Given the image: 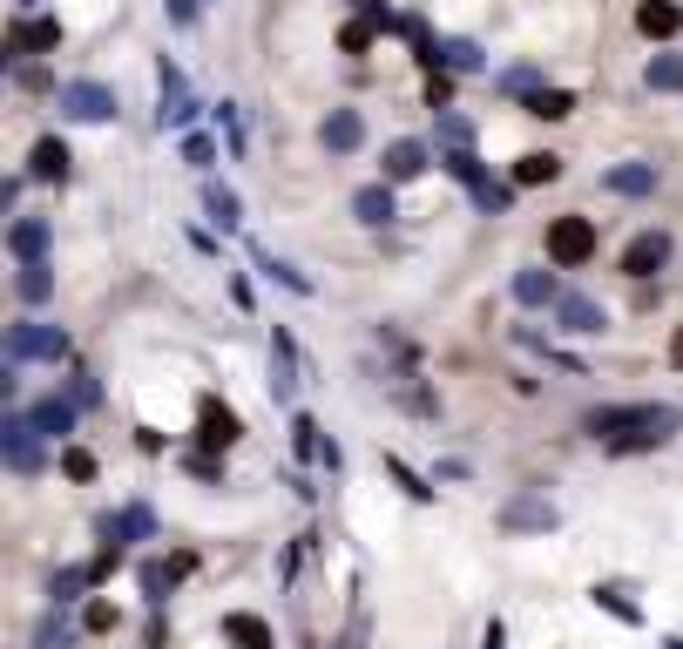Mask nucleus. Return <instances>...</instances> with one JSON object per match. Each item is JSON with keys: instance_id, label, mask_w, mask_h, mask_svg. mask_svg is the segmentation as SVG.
<instances>
[{"instance_id": "21", "label": "nucleus", "mask_w": 683, "mask_h": 649, "mask_svg": "<svg viewBox=\"0 0 683 649\" xmlns=\"http://www.w3.org/2000/svg\"><path fill=\"white\" fill-rule=\"evenodd\" d=\"M514 298L521 305H561V284H555V271H514Z\"/></svg>"}, {"instance_id": "7", "label": "nucleus", "mask_w": 683, "mask_h": 649, "mask_svg": "<svg viewBox=\"0 0 683 649\" xmlns=\"http://www.w3.org/2000/svg\"><path fill=\"white\" fill-rule=\"evenodd\" d=\"M670 264V230H642L629 237V251H623V277H657Z\"/></svg>"}, {"instance_id": "32", "label": "nucleus", "mask_w": 683, "mask_h": 649, "mask_svg": "<svg viewBox=\"0 0 683 649\" xmlns=\"http://www.w3.org/2000/svg\"><path fill=\"white\" fill-rule=\"evenodd\" d=\"M21 298L27 305H48L55 298V271L48 264H21Z\"/></svg>"}, {"instance_id": "22", "label": "nucleus", "mask_w": 683, "mask_h": 649, "mask_svg": "<svg viewBox=\"0 0 683 649\" xmlns=\"http://www.w3.org/2000/svg\"><path fill=\"white\" fill-rule=\"evenodd\" d=\"M27 177H42V183L68 177V143H61V136H42V143H34V162H27Z\"/></svg>"}, {"instance_id": "33", "label": "nucleus", "mask_w": 683, "mask_h": 649, "mask_svg": "<svg viewBox=\"0 0 683 649\" xmlns=\"http://www.w3.org/2000/svg\"><path fill=\"white\" fill-rule=\"evenodd\" d=\"M34 649H75V629L61 616H42V623H34Z\"/></svg>"}, {"instance_id": "37", "label": "nucleus", "mask_w": 683, "mask_h": 649, "mask_svg": "<svg viewBox=\"0 0 683 649\" xmlns=\"http://www.w3.org/2000/svg\"><path fill=\"white\" fill-rule=\"evenodd\" d=\"M440 143H447V149H467V143H474V122H467V115H447V109H440Z\"/></svg>"}, {"instance_id": "11", "label": "nucleus", "mask_w": 683, "mask_h": 649, "mask_svg": "<svg viewBox=\"0 0 683 649\" xmlns=\"http://www.w3.org/2000/svg\"><path fill=\"white\" fill-rule=\"evenodd\" d=\"M271 399H277V406H292V399H298V352H292L285 332L271 339Z\"/></svg>"}, {"instance_id": "24", "label": "nucleus", "mask_w": 683, "mask_h": 649, "mask_svg": "<svg viewBox=\"0 0 683 649\" xmlns=\"http://www.w3.org/2000/svg\"><path fill=\"white\" fill-rule=\"evenodd\" d=\"M237 433H244V426H237V413H230V406L204 399V446H237Z\"/></svg>"}, {"instance_id": "27", "label": "nucleus", "mask_w": 683, "mask_h": 649, "mask_svg": "<svg viewBox=\"0 0 683 649\" xmlns=\"http://www.w3.org/2000/svg\"><path fill=\"white\" fill-rule=\"evenodd\" d=\"M177 576H190V555H177V561H149V568H143V595L163 602V589H170Z\"/></svg>"}, {"instance_id": "23", "label": "nucleus", "mask_w": 683, "mask_h": 649, "mask_svg": "<svg viewBox=\"0 0 683 649\" xmlns=\"http://www.w3.org/2000/svg\"><path fill=\"white\" fill-rule=\"evenodd\" d=\"M636 27L650 34V41H663V34H676V27H683V8H676V0H642Z\"/></svg>"}, {"instance_id": "35", "label": "nucleus", "mask_w": 683, "mask_h": 649, "mask_svg": "<svg viewBox=\"0 0 683 649\" xmlns=\"http://www.w3.org/2000/svg\"><path fill=\"white\" fill-rule=\"evenodd\" d=\"M386 474H392L399 487H407V494H413V501H433V487H426V480H420V474H413L407 460H399V454H386Z\"/></svg>"}, {"instance_id": "39", "label": "nucleus", "mask_w": 683, "mask_h": 649, "mask_svg": "<svg viewBox=\"0 0 683 649\" xmlns=\"http://www.w3.org/2000/svg\"><path fill=\"white\" fill-rule=\"evenodd\" d=\"M183 162H196V170H210V162H217V143H210V136H183Z\"/></svg>"}, {"instance_id": "36", "label": "nucleus", "mask_w": 683, "mask_h": 649, "mask_svg": "<svg viewBox=\"0 0 683 649\" xmlns=\"http://www.w3.org/2000/svg\"><path fill=\"white\" fill-rule=\"evenodd\" d=\"M440 162H447V170H454V177H460L467 190H474L480 177H488V170H480V156H474V149H447V156H440Z\"/></svg>"}, {"instance_id": "5", "label": "nucleus", "mask_w": 683, "mask_h": 649, "mask_svg": "<svg viewBox=\"0 0 683 649\" xmlns=\"http://www.w3.org/2000/svg\"><path fill=\"white\" fill-rule=\"evenodd\" d=\"M61 115L68 122H115V95L102 81H61Z\"/></svg>"}, {"instance_id": "17", "label": "nucleus", "mask_w": 683, "mask_h": 649, "mask_svg": "<svg viewBox=\"0 0 683 649\" xmlns=\"http://www.w3.org/2000/svg\"><path fill=\"white\" fill-rule=\"evenodd\" d=\"M610 196H650L657 190V162H623V170H602Z\"/></svg>"}, {"instance_id": "47", "label": "nucleus", "mask_w": 683, "mask_h": 649, "mask_svg": "<svg viewBox=\"0 0 683 649\" xmlns=\"http://www.w3.org/2000/svg\"><path fill=\"white\" fill-rule=\"evenodd\" d=\"M670 365H676V373H683V332L670 339Z\"/></svg>"}, {"instance_id": "38", "label": "nucleus", "mask_w": 683, "mask_h": 649, "mask_svg": "<svg viewBox=\"0 0 683 649\" xmlns=\"http://www.w3.org/2000/svg\"><path fill=\"white\" fill-rule=\"evenodd\" d=\"M89 582H95V576H89V568H61V576H55L48 589H55V602H75V595H82Z\"/></svg>"}, {"instance_id": "44", "label": "nucleus", "mask_w": 683, "mask_h": 649, "mask_svg": "<svg viewBox=\"0 0 683 649\" xmlns=\"http://www.w3.org/2000/svg\"><path fill=\"white\" fill-rule=\"evenodd\" d=\"M163 8H170V21H177V27H190V21H196V8H204V0H163Z\"/></svg>"}, {"instance_id": "34", "label": "nucleus", "mask_w": 683, "mask_h": 649, "mask_svg": "<svg viewBox=\"0 0 683 649\" xmlns=\"http://www.w3.org/2000/svg\"><path fill=\"white\" fill-rule=\"evenodd\" d=\"M474 203H480V210H508V203H514V183L480 177V183H474Z\"/></svg>"}, {"instance_id": "29", "label": "nucleus", "mask_w": 683, "mask_h": 649, "mask_svg": "<svg viewBox=\"0 0 683 649\" xmlns=\"http://www.w3.org/2000/svg\"><path fill=\"white\" fill-rule=\"evenodd\" d=\"M642 81H650V89H663V95H676V89H683V55H650Z\"/></svg>"}, {"instance_id": "49", "label": "nucleus", "mask_w": 683, "mask_h": 649, "mask_svg": "<svg viewBox=\"0 0 683 649\" xmlns=\"http://www.w3.org/2000/svg\"><path fill=\"white\" fill-rule=\"evenodd\" d=\"M27 8H34V0H27Z\"/></svg>"}, {"instance_id": "3", "label": "nucleus", "mask_w": 683, "mask_h": 649, "mask_svg": "<svg viewBox=\"0 0 683 649\" xmlns=\"http://www.w3.org/2000/svg\"><path fill=\"white\" fill-rule=\"evenodd\" d=\"M589 258H595V224H589V217H555V224H548V264L576 271V264H589Z\"/></svg>"}, {"instance_id": "25", "label": "nucleus", "mask_w": 683, "mask_h": 649, "mask_svg": "<svg viewBox=\"0 0 683 649\" xmlns=\"http://www.w3.org/2000/svg\"><path fill=\"white\" fill-rule=\"evenodd\" d=\"M42 251H48V224L42 217H21L14 224V258L21 264H42Z\"/></svg>"}, {"instance_id": "10", "label": "nucleus", "mask_w": 683, "mask_h": 649, "mask_svg": "<svg viewBox=\"0 0 683 649\" xmlns=\"http://www.w3.org/2000/svg\"><path fill=\"white\" fill-rule=\"evenodd\" d=\"M420 61H433V68H447V75H480V68H488V61H480V48H474V41H460V34H447V41H433V48H426Z\"/></svg>"}, {"instance_id": "9", "label": "nucleus", "mask_w": 683, "mask_h": 649, "mask_svg": "<svg viewBox=\"0 0 683 649\" xmlns=\"http://www.w3.org/2000/svg\"><path fill=\"white\" fill-rule=\"evenodd\" d=\"M318 143H326L332 156H352L358 143H366V115H358V109H332L326 122H318Z\"/></svg>"}, {"instance_id": "14", "label": "nucleus", "mask_w": 683, "mask_h": 649, "mask_svg": "<svg viewBox=\"0 0 683 649\" xmlns=\"http://www.w3.org/2000/svg\"><path fill=\"white\" fill-rule=\"evenodd\" d=\"M14 55H42V48H61V21H48V14H27V21H14V41H8Z\"/></svg>"}, {"instance_id": "15", "label": "nucleus", "mask_w": 683, "mask_h": 649, "mask_svg": "<svg viewBox=\"0 0 683 649\" xmlns=\"http://www.w3.org/2000/svg\"><path fill=\"white\" fill-rule=\"evenodd\" d=\"M420 170H426V143H413V136L386 143V177H379V183H413Z\"/></svg>"}, {"instance_id": "26", "label": "nucleus", "mask_w": 683, "mask_h": 649, "mask_svg": "<svg viewBox=\"0 0 683 649\" xmlns=\"http://www.w3.org/2000/svg\"><path fill=\"white\" fill-rule=\"evenodd\" d=\"M204 210H210V224H224V230L244 224V203H237V190H224V183H210V190H204Z\"/></svg>"}, {"instance_id": "18", "label": "nucleus", "mask_w": 683, "mask_h": 649, "mask_svg": "<svg viewBox=\"0 0 683 649\" xmlns=\"http://www.w3.org/2000/svg\"><path fill=\"white\" fill-rule=\"evenodd\" d=\"M102 535H109V542H149V535H156V514L136 501V508H123V514H109Z\"/></svg>"}, {"instance_id": "4", "label": "nucleus", "mask_w": 683, "mask_h": 649, "mask_svg": "<svg viewBox=\"0 0 683 649\" xmlns=\"http://www.w3.org/2000/svg\"><path fill=\"white\" fill-rule=\"evenodd\" d=\"M379 386H386V399H392V406H407L413 420H440V392H433V386H420V373H413V365H399V373H386Z\"/></svg>"}, {"instance_id": "13", "label": "nucleus", "mask_w": 683, "mask_h": 649, "mask_svg": "<svg viewBox=\"0 0 683 649\" xmlns=\"http://www.w3.org/2000/svg\"><path fill=\"white\" fill-rule=\"evenodd\" d=\"M555 318H561V332H602V324H610V311H602L595 298H582V292H561V305H555Z\"/></svg>"}, {"instance_id": "31", "label": "nucleus", "mask_w": 683, "mask_h": 649, "mask_svg": "<svg viewBox=\"0 0 683 649\" xmlns=\"http://www.w3.org/2000/svg\"><path fill=\"white\" fill-rule=\"evenodd\" d=\"M292 454H298V460H326V440H318V420H311V413L292 420Z\"/></svg>"}, {"instance_id": "6", "label": "nucleus", "mask_w": 683, "mask_h": 649, "mask_svg": "<svg viewBox=\"0 0 683 649\" xmlns=\"http://www.w3.org/2000/svg\"><path fill=\"white\" fill-rule=\"evenodd\" d=\"M555 521H561V514H555L548 494H514V501L501 508V527H508V535H548Z\"/></svg>"}, {"instance_id": "40", "label": "nucleus", "mask_w": 683, "mask_h": 649, "mask_svg": "<svg viewBox=\"0 0 683 649\" xmlns=\"http://www.w3.org/2000/svg\"><path fill=\"white\" fill-rule=\"evenodd\" d=\"M61 467H68V480H95V454H82V446H68Z\"/></svg>"}, {"instance_id": "2", "label": "nucleus", "mask_w": 683, "mask_h": 649, "mask_svg": "<svg viewBox=\"0 0 683 649\" xmlns=\"http://www.w3.org/2000/svg\"><path fill=\"white\" fill-rule=\"evenodd\" d=\"M27 358H48V365H61L68 358V332L61 324H14L8 332V365H27Z\"/></svg>"}, {"instance_id": "46", "label": "nucleus", "mask_w": 683, "mask_h": 649, "mask_svg": "<svg viewBox=\"0 0 683 649\" xmlns=\"http://www.w3.org/2000/svg\"><path fill=\"white\" fill-rule=\"evenodd\" d=\"M501 642H508V629H501V623H488V636H480V649H501Z\"/></svg>"}, {"instance_id": "48", "label": "nucleus", "mask_w": 683, "mask_h": 649, "mask_svg": "<svg viewBox=\"0 0 683 649\" xmlns=\"http://www.w3.org/2000/svg\"><path fill=\"white\" fill-rule=\"evenodd\" d=\"M663 649H683V636H663Z\"/></svg>"}, {"instance_id": "45", "label": "nucleus", "mask_w": 683, "mask_h": 649, "mask_svg": "<svg viewBox=\"0 0 683 649\" xmlns=\"http://www.w3.org/2000/svg\"><path fill=\"white\" fill-rule=\"evenodd\" d=\"M95 399H102L95 379H89V373H75V406H95Z\"/></svg>"}, {"instance_id": "28", "label": "nucleus", "mask_w": 683, "mask_h": 649, "mask_svg": "<svg viewBox=\"0 0 683 649\" xmlns=\"http://www.w3.org/2000/svg\"><path fill=\"white\" fill-rule=\"evenodd\" d=\"M561 177V156H548V149H535V156H521L514 162V183L528 190V183H555Z\"/></svg>"}, {"instance_id": "19", "label": "nucleus", "mask_w": 683, "mask_h": 649, "mask_svg": "<svg viewBox=\"0 0 683 649\" xmlns=\"http://www.w3.org/2000/svg\"><path fill=\"white\" fill-rule=\"evenodd\" d=\"M27 420L42 426V440H68V433H75V399H61V392H55V399H42V406H34Z\"/></svg>"}, {"instance_id": "41", "label": "nucleus", "mask_w": 683, "mask_h": 649, "mask_svg": "<svg viewBox=\"0 0 683 649\" xmlns=\"http://www.w3.org/2000/svg\"><path fill=\"white\" fill-rule=\"evenodd\" d=\"M595 602L610 608V616H623V623H642V616H636V602H623V589H595Z\"/></svg>"}, {"instance_id": "1", "label": "nucleus", "mask_w": 683, "mask_h": 649, "mask_svg": "<svg viewBox=\"0 0 683 649\" xmlns=\"http://www.w3.org/2000/svg\"><path fill=\"white\" fill-rule=\"evenodd\" d=\"M683 426L676 406H657V399H636V406H595L582 420L589 440H602L610 454H650V446H670Z\"/></svg>"}, {"instance_id": "43", "label": "nucleus", "mask_w": 683, "mask_h": 649, "mask_svg": "<svg viewBox=\"0 0 683 649\" xmlns=\"http://www.w3.org/2000/svg\"><path fill=\"white\" fill-rule=\"evenodd\" d=\"M217 122H224V136H230V149H244V122H237V109H230V102H217Z\"/></svg>"}, {"instance_id": "8", "label": "nucleus", "mask_w": 683, "mask_h": 649, "mask_svg": "<svg viewBox=\"0 0 683 649\" xmlns=\"http://www.w3.org/2000/svg\"><path fill=\"white\" fill-rule=\"evenodd\" d=\"M8 467L14 474H42V426L27 413H8Z\"/></svg>"}, {"instance_id": "30", "label": "nucleus", "mask_w": 683, "mask_h": 649, "mask_svg": "<svg viewBox=\"0 0 683 649\" xmlns=\"http://www.w3.org/2000/svg\"><path fill=\"white\" fill-rule=\"evenodd\" d=\"M528 115L561 122V115H576V95H569V89H535V95H528Z\"/></svg>"}, {"instance_id": "20", "label": "nucleus", "mask_w": 683, "mask_h": 649, "mask_svg": "<svg viewBox=\"0 0 683 649\" xmlns=\"http://www.w3.org/2000/svg\"><path fill=\"white\" fill-rule=\"evenodd\" d=\"M224 636H230L237 649H277L271 623H264V616H244V608H237V616H224Z\"/></svg>"}, {"instance_id": "42", "label": "nucleus", "mask_w": 683, "mask_h": 649, "mask_svg": "<svg viewBox=\"0 0 683 649\" xmlns=\"http://www.w3.org/2000/svg\"><path fill=\"white\" fill-rule=\"evenodd\" d=\"M535 81H542L535 68H508V75H501V89H514V95H535Z\"/></svg>"}, {"instance_id": "16", "label": "nucleus", "mask_w": 683, "mask_h": 649, "mask_svg": "<svg viewBox=\"0 0 683 649\" xmlns=\"http://www.w3.org/2000/svg\"><path fill=\"white\" fill-rule=\"evenodd\" d=\"M352 217L366 224V230H386V224L399 217V210H392V183H366V190L352 196Z\"/></svg>"}, {"instance_id": "12", "label": "nucleus", "mask_w": 683, "mask_h": 649, "mask_svg": "<svg viewBox=\"0 0 683 649\" xmlns=\"http://www.w3.org/2000/svg\"><path fill=\"white\" fill-rule=\"evenodd\" d=\"M163 129H190V115H196V102H190V81H183V68H170L163 61Z\"/></svg>"}]
</instances>
